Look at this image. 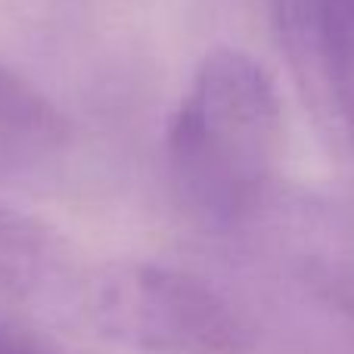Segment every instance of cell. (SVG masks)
I'll return each mask as SVG.
<instances>
[{
	"instance_id": "277c9868",
	"label": "cell",
	"mask_w": 354,
	"mask_h": 354,
	"mask_svg": "<svg viewBox=\"0 0 354 354\" xmlns=\"http://www.w3.org/2000/svg\"><path fill=\"white\" fill-rule=\"evenodd\" d=\"M0 289L35 308H68L87 295L66 243L6 205H0Z\"/></svg>"
},
{
	"instance_id": "3957f363",
	"label": "cell",
	"mask_w": 354,
	"mask_h": 354,
	"mask_svg": "<svg viewBox=\"0 0 354 354\" xmlns=\"http://www.w3.org/2000/svg\"><path fill=\"white\" fill-rule=\"evenodd\" d=\"M283 35L292 72L317 122L354 134V0H286Z\"/></svg>"
},
{
	"instance_id": "8992f818",
	"label": "cell",
	"mask_w": 354,
	"mask_h": 354,
	"mask_svg": "<svg viewBox=\"0 0 354 354\" xmlns=\"http://www.w3.org/2000/svg\"><path fill=\"white\" fill-rule=\"evenodd\" d=\"M0 354H50L47 348H41L37 342H31L28 336L10 326L3 317H0Z\"/></svg>"
},
{
	"instance_id": "5b68a950",
	"label": "cell",
	"mask_w": 354,
	"mask_h": 354,
	"mask_svg": "<svg viewBox=\"0 0 354 354\" xmlns=\"http://www.w3.org/2000/svg\"><path fill=\"white\" fill-rule=\"evenodd\" d=\"M66 140L68 128L59 112L0 66V180L47 165Z\"/></svg>"
},
{
	"instance_id": "7a4b0ae2",
	"label": "cell",
	"mask_w": 354,
	"mask_h": 354,
	"mask_svg": "<svg viewBox=\"0 0 354 354\" xmlns=\"http://www.w3.org/2000/svg\"><path fill=\"white\" fill-rule=\"evenodd\" d=\"M84 308L103 336L149 354H236L243 326L196 277L159 264L115 268L87 286Z\"/></svg>"
},
{
	"instance_id": "6da1fadb",
	"label": "cell",
	"mask_w": 354,
	"mask_h": 354,
	"mask_svg": "<svg viewBox=\"0 0 354 354\" xmlns=\"http://www.w3.org/2000/svg\"><path fill=\"white\" fill-rule=\"evenodd\" d=\"M280 134V100L264 68L239 50H212L177 106L165 143L183 208L214 227L245 218L270 180Z\"/></svg>"
}]
</instances>
